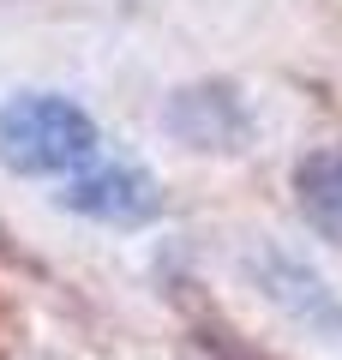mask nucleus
<instances>
[{"mask_svg":"<svg viewBox=\"0 0 342 360\" xmlns=\"http://www.w3.org/2000/svg\"><path fill=\"white\" fill-rule=\"evenodd\" d=\"M96 156V120L61 90H25L0 103V168L66 174Z\"/></svg>","mask_w":342,"mask_h":360,"instance_id":"obj_1","label":"nucleus"},{"mask_svg":"<svg viewBox=\"0 0 342 360\" xmlns=\"http://www.w3.org/2000/svg\"><path fill=\"white\" fill-rule=\"evenodd\" d=\"M168 127L175 139H186L192 150H241L246 132H253V115H246L241 90L228 84H192L168 103Z\"/></svg>","mask_w":342,"mask_h":360,"instance_id":"obj_3","label":"nucleus"},{"mask_svg":"<svg viewBox=\"0 0 342 360\" xmlns=\"http://www.w3.org/2000/svg\"><path fill=\"white\" fill-rule=\"evenodd\" d=\"M253 270H258L265 295L277 300L282 312H294L300 324H312V330H324V336H336V342H342V300H330V288L318 283L306 264L270 252V258H253Z\"/></svg>","mask_w":342,"mask_h":360,"instance_id":"obj_4","label":"nucleus"},{"mask_svg":"<svg viewBox=\"0 0 342 360\" xmlns=\"http://www.w3.org/2000/svg\"><path fill=\"white\" fill-rule=\"evenodd\" d=\"M186 360H277V354H265L258 342H246L241 330H204V336H192Z\"/></svg>","mask_w":342,"mask_h":360,"instance_id":"obj_6","label":"nucleus"},{"mask_svg":"<svg viewBox=\"0 0 342 360\" xmlns=\"http://www.w3.org/2000/svg\"><path fill=\"white\" fill-rule=\"evenodd\" d=\"M294 205H300L306 229H318L324 240H342V144L306 150L294 162Z\"/></svg>","mask_w":342,"mask_h":360,"instance_id":"obj_5","label":"nucleus"},{"mask_svg":"<svg viewBox=\"0 0 342 360\" xmlns=\"http://www.w3.org/2000/svg\"><path fill=\"white\" fill-rule=\"evenodd\" d=\"M61 205L90 222H108V229H144L163 217V186L139 162H90L66 180Z\"/></svg>","mask_w":342,"mask_h":360,"instance_id":"obj_2","label":"nucleus"}]
</instances>
